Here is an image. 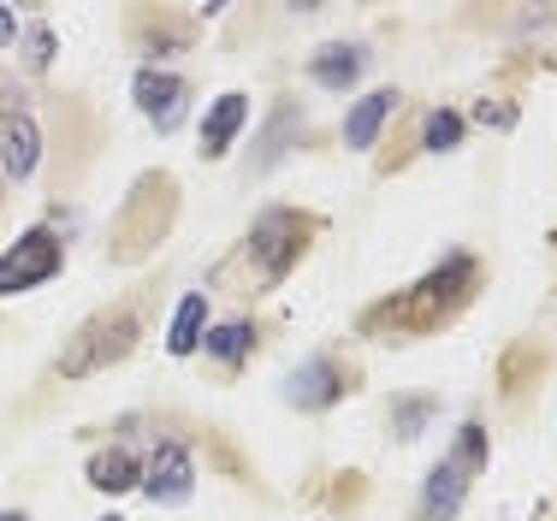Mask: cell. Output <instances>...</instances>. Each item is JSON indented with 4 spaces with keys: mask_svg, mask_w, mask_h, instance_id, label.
<instances>
[{
    "mask_svg": "<svg viewBox=\"0 0 557 521\" xmlns=\"http://www.w3.org/2000/svg\"><path fill=\"white\" fill-rule=\"evenodd\" d=\"M469 290H474V261L469 256H450L440 273H428L416 290H409V297H397L392 309L374 314V320H404L409 332H428V326H440V320L457 309Z\"/></svg>",
    "mask_w": 557,
    "mask_h": 521,
    "instance_id": "obj_1",
    "label": "cell"
},
{
    "mask_svg": "<svg viewBox=\"0 0 557 521\" xmlns=\"http://www.w3.org/2000/svg\"><path fill=\"white\" fill-rule=\"evenodd\" d=\"M137 344V314H113V320H96V326H84L72 338V350L60 356V373H72V380H84V373H96L101 362H119V356Z\"/></svg>",
    "mask_w": 557,
    "mask_h": 521,
    "instance_id": "obj_2",
    "label": "cell"
},
{
    "mask_svg": "<svg viewBox=\"0 0 557 521\" xmlns=\"http://www.w3.org/2000/svg\"><path fill=\"white\" fill-rule=\"evenodd\" d=\"M54 273H60L54 232H24L18 244H12V256H0V297H7V290H30Z\"/></svg>",
    "mask_w": 557,
    "mask_h": 521,
    "instance_id": "obj_3",
    "label": "cell"
},
{
    "mask_svg": "<svg viewBox=\"0 0 557 521\" xmlns=\"http://www.w3.org/2000/svg\"><path fill=\"white\" fill-rule=\"evenodd\" d=\"M302 244H309V220H297V213H268L261 232L249 237V249H256V261H261V273H268V278L285 273V266L302 256Z\"/></svg>",
    "mask_w": 557,
    "mask_h": 521,
    "instance_id": "obj_4",
    "label": "cell"
},
{
    "mask_svg": "<svg viewBox=\"0 0 557 521\" xmlns=\"http://www.w3.org/2000/svg\"><path fill=\"white\" fill-rule=\"evenodd\" d=\"M143 486H149V498L161 504H184L196 486V469H190V450L184 445H161L149 462H143Z\"/></svg>",
    "mask_w": 557,
    "mask_h": 521,
    "instance_id": "obj_5",
    "label": "cell"
},
{
    "mask_svg": "<svg viewBox=\"0 0 557 521\" xmlns=\"http://www.w3.org/2000/svg\"><path fill=\"white\" fill-rule=\"evenodd\" d=\"M184 101H190V96H184L178 77H166V72H137V107H143V113H149L161 131H172V125L184 119Z\"/></svg>",
    "mask_w": 557,
    "mask_h": 521,
    "instance_id": "obj_6",
    "label": "cell"
},
{
    "mask_svg": "<svg viewBox=\"0 0 557 521\" xmlns=\"http://www.w3.org/2000/svg\"><path fill=\"white\" fill-rule=\"evenodd\" d=\"M36 154H42V137H36V125L24 113H12L7 125H0V178H30Z\"/></svg>",
    "mask_w": 557,
    "mask_h": 521,
    "instance_id": "obj_7",
    "label": "cell"
},
{
    "mask_svg": "<svg viewBox=\"0 0 557 521\" xmlns=\"http://www.w3.org/2000/svg\"><path fill=\"white\" fill-rule=\"evenodd\" d=\"M462 492H469V469H462L457 457H445L440 469H433L428 492H421V516H433V521H450V516L462 510Z\"/></svg>",
    "mask_w": 557,
    "mask_h": 521,
    "instance_id": "obj_8",
    "label": "cell"
},
{
    "mask_svg": "<svg viewBox=\"0 0 557 521\" xmlns=\"http://www.w3.org/2000/svg\"><path fill=\"white\" fill-rule=\"evenodd\" d=\"M338 392H344V373H338L333 362H309V368L297 373V380L285 385V397H290L297 409H326Z\"/></svg>",
    "mask_w": 557,
    "mask_h": 521,
    "instance_id": "obj_9",
    "label": "cell"
},
{
    "mask_svg": "<svg viewBox=\"0 0 557 521\" xmlns=\"http://www.w3.org/2000/svg\"><path fill=\"white\" fill-rule=\"evenodd\" d=\"M392 107H397L392 89H374L368 101H356L350 119H344V142H350V149H374V137H380V125L392 119Z\"/></svg>",
    "mask_w": 557,
    "mask_h": 521,
    "instance_id": "obj_10",
    "label": "cell"
},
{
    "mask_svg": "<svg viewBox=\"0 0 557 521\" xmlns=\"http://www.w3.org/2000/svg\"><path fill=\"white\" fill-rule=\"evenodd\" d=\"M244 119H249L244 96H220L214 107H208V119H202V154H225V149H232V137H237Z\"/></svg>",
    "mask_w": 557,
    "mask_h": 521,
    "instance_id": "obj_11",
    "label": "cell"
},
{
    "mask_svg": "<svg viewBox=\"0 0 557 521\" xmlns=\"http://www.w3.org/2000/svg\"><path fill=\"white\" fill-rule=\"evenodd\" d=\"M89 486L96 492H131V486H143V462L125 457V450H101V457L89 462Z\"/></svg>",
    "mask_w": 557,
    "mask_h": 521,
    "instance_id": "obj_12",
    "label": "cell"
},
{
    "mask_svg": "<svg viewBox=\"0 0 557 521\" xmlns=\"http://www.w3.org/2000/svg\"><path fill=\"white\" fill-rule=\"evenodd\" d=\"M202 326H208V297H202V290H190V297L178 302L172 332H166V350H172V356H190L196 344H202Z\"/></svg>",
    "mask_w": 557,
    "mask_h": 521,
    "instance_id": "obj_13",
    "label": "cell"
},
{
    "mask_svg": "<svg viewBox=\"0 0 557 521\" xmlns=\"http://www.w3.org/2000/svg\"><path fill=\"white\" fill-rule=\"evenodd\" d=\"M356 72H362V48H326V53H314V77H321L326 89H350L356 84Z\"/></svg>",
    "mask_w": 557,
    "mask_h": 521,
    "instance_id": "obj_14",
    "label": "cell"
},
{
    "mask_svg": "<svg viewBox=\"0 0 557 521\" xmlns=\"http://www.w3.org/2000/svg\"><path fill=\"white\" fill-rule=\"evenodd\" d=\"M208 350L220 356V362H237V356L249 350V320H225V326L208 332Z\"/></svg>",
    "mask_w": 557,
    "mask_h": 521,
    "instance_id": "obj_15",
    "label": "cell"
},
{
    "mask_svg": "<svg viewBox=\"0 0 557 521\" xmlns=\"http://www.w3.org/2000/svg\"><path fill=\"white\" fill-rule=\"evenodd\" d=\"M457 142H462V119L457 113H433L428 119V149L433 154H450Z\"/></svg>",
    "mask_w": 557,
    "mask_h": 521,
    "instance_id": "obj_16",
    "label": "cell"
},
{
    "mask_svg": "<svg viewBox=\"0 0 557 521\" xmlns=\"http://www.w3.org/2000/svg\"><path fill=\"white\" fill-rule=\"evenodd\" d=\"M457 462H462V469L486 462V433H481V426H462V433H457Z\"/></svg>",
    "mask_w": 557,
    "mask_h": 521,
    "instance_id": "obj_17",
    "label": "cell"
},
{
    "mask_svg": "<svg viewBox=\"0 0 557 521\" xmlns=\"http://www.w3.org/2000/svg\"><path fill=\"white\" fill-rule=\"evenodd\" d=\"M48 53H54V36L36 30V36H30V65H48Z\"/></svg>",
    "mask_w": 557,
    "mask_h": 521,
    "instance_id": "obj_18",
    "label": "cell"
},
{
    "mask_svg": "<svg viewBox=\"0 0 557 521\" xmlns=\"http://www.w3.org/2000/svg\"><path fill=\"white\" fill-rule=\"evenodd\" d=\"M474 113H481L486 125H510V107H498V101H481V107H474Z\"/></svg>",
    "mask_w": 557,
    "mask_h": 521,
    "instance_id": "obj_19",
    "label": "cell"
},
{
    "mask_svg": "<svg viewBox=\"0 0 557 521\" xmlns=\"http://www.w3.org/2000/svg\"><path fill=\"white\" fill-rule=\"evenodd\" d=\"M12 30H18V24H12V12H7V7H0V48H7V42H12Z\"/></svg>",
    "mask_w": 557,
    "mask_h": 521,
    "instance_id": "obj_20",
    "label": "cell"
},
{
    "mask_svg": "<svg viewBox=\"0 0 557 521\" xmlns=\"http://www.w3.org/2000/svg\"><path fill=\"white\" fill-rule=\"evenodd\" d=\"M0 521H30V516H18V510H12V516H0Z\"/></svg>",
    "mask_w": 557,
    "mask_h": 521,
    "instance_id": "obj_21",
    "label": "cell"
},
{
    "mask_svg": "<svg viewBox=\"0 0 557 521\" xmlns=\"http://www.w3.org/2000/svg\"><path fill=\"white\" fill-rule=\"evenodd\" d=\"M101 521H125V516H101Z\"/></svg>",
    "mask_w": 557,
    "mask_h": 521,
    "instance_id": "obj_22",
    "label": "cell"
}]
</instances>
